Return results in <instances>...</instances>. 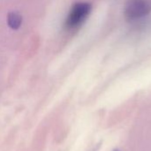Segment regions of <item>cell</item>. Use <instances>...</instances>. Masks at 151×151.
Wrapping results in <instances>:
<instances>
[{"label":"cell","instance_id":"obj_3","mask_svg":"<svg viewBox=\"0 0 151 151\" xmlns=\"http://www.w3.org/2000/svg\"><path fill=\"white\" fill-rule=\"evenodd\" d=\"M22 22V17L19 12H10L7 16V23L9 27L12 29H18Z\"/></svg>","mask_w":151,"mask_h":151},{"label":"cell","instance_id":"obj_4","mask_svg":"<svg viewBox=\"0 0 151 151\" xmlns=\"http://www.w3.org/2000/svg\"><path fill=\"white\" fill-rule=\"evenodd\" d=\"M116 151H118V150H116Z\"/></svg>","mask_w":151,"mask_h":151},{"label":"cell","instance_id":"obj_1","mask_svg":"<svg viewBox=\"0 0 151 151\" xmlns=\"http://www.w3.org/2000/svg\"><path fill=\"white\" fill-rule=\"evenodd\" d=\"M92 10V5L88 2H79L74 4L65 23V27L67 30H75L79 28L88 19Z\"/></svg>","mask_w":151,"mask_h":151},{"label":"cell","instance_id":"obj_2","mask_svg":"<svg viewBox=\"0 0 151 151\" xmlns=\"http://www.w3.org/2000/svg\"><path fill=\"white\" fill-rule=\"evenodd\" d=\"M151 13V0H127L124 15L127 21L141 20Z\"/></svg>","mask_w":151,"mask_h":151}]
</instances>
